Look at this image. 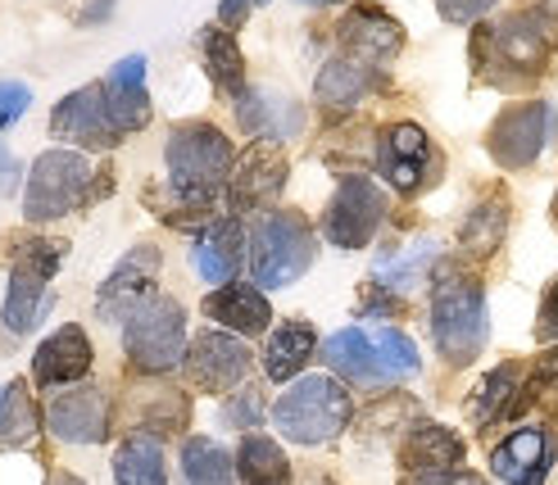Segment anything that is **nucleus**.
I'll list each match as a JSON object with an SVG mask.
<instances>
[{"mask_svg": "<svg viewBox=\"0 0 558 485\" xmlns=\"http://www.w3.org/2000/svg\"><path fill=\"white\" fill-rule=\"evenodd\" d=\"M554 46L558 37L536 10L509 14L505 23H482L472 33V69H477V77L495 82V87H518V82H532L545 73Z\"/></svg>", "mask_w": 558, "mask_h": 485, "instance_id": "1", "label": "nucleus"}, {"mask_svg": "<svg viewBox=\"0 0 558 485\" xmlns=\"http://www.w3.org/2000/svg\"><path fill=\"white\" fill-rule=\"evenodd\" d=\"M163 163H169V191L178 205L191 214H205L228 191L236 155H232V141L214 123H182L169 136Z\"/></svg>", "mask_w": 558, "mask_h": 485, "instance_id": "2", "label": "nucleus"}, {"mask_svg": "<svg viewBox=\"0 0 558 485\" xmlns=\"http://www.w3.org/2000/svg\"><path fill=\"white\" fill-rule=\"evenodd\" d=\"M109 191V173L96 168L82 150L69 146H54L46 155L33 159L27 168V182H23V218L27 222H60L73 209L92 205L96 195Z\"/></svg>", "mask_w": 558, "mask_h": 485, "instance_id": "3", "label": "nucleus"}, {"mask_svg": "<svg viewBox=\"0 0 558 485\" xmlns=\"http://www.w3.org/2000/svg\"><path fill=\"white\" fill-rule=\"evenodd\" d=\"M432 336H436L440 359L454 367H468L486 345V291H482V281L459 264H445L436 272Z\"/></svg>", "mask_w": 558, "mask_h": 485, "instance_id": "4", "label": "nucleus"}, {"mask_svg": "<svg viewBox=\"0 0 558 485\" xmlns=\"http://www.w3.org/2000/svg\"><path fill=\"white\" fill-rule=\"evenodd\" d=\"M69 254V241H54V237H27L14 245V259H10V291L5 304H0V323L14 336L37 331L41 318L50 313V281L60 272Z\"/></svg>", "mask_w": 558, "mask_h": 485, "instance_id": "5", "label": "nucleus"}, {"mask_svg": "<svg viewBox=\"0 0 558 485\" xmlns=\"http://www.w3.org/2000/svg\"><path fill=\"white\" fill-rule=\"evenodd\" d=\"M245 264H250V277H255L259 291L291 287V281L300 272H310V264H314L310 222L300 214H287V209L259 214L255 232H250V245H245Z\"/></svg>", "mask_w": 558, "mask_h": 485, "instance_id": "6", "label": "nucleus"}, {"mask_svg": "<svg viewBox=\"0 0 558 485\" xmlns=\"http://www.w3.org/2000/svg\"><path fill=\"white\" fill-rule=\"evenodd\" d=\"M323 359H327L331 373H341L345 381H359V386L400 381V377L417 373L413 340L400 336V331H390V327H381V331L345 327L323 345Z\"/></svg>", "mask_w": 558, "mask_h": 485, "instance_id": "7", "label": "nucleus"}, {"mask_svg": "<svg viewBox=\"0 0 558 485\" xmlns=\"http://www.w3.org/2000/svg\"><path fill=\"white\" fill-rule=\"evenodd\" d=\"M354 417V404L341 381L331 377H304L272 404L277 432L295 445H327L337 440Z\"/></svg>", "mask_w": 558, "mask_h": 485, "instance_id": "8", "label": "nucleus"}, {"mask_svg": "<svg viewBox=\"0 0 558 485\" xmlns=\"http://www.w3.org/2000/svg\"><path fill=\"white\" fill-rule=\"evenodd\" d=\"M186 313L178 300L169 295H155L123 323V350L132 359L136 373L159 377V373H173V367L186 359Z\"/></svg>", "mask_w": 558, "mask_h": 485, "instance_id": "9", "label": "nucleus"}, {"mask_svg": "<svg viewBox=\"0 0 558 485\" xmlns=\"http://www.w3.org/2000/svg\"><path fill=\"white\" fill-rule=\"evenodd\" d=\"M554 132H558L554 105H545V100L509 105L490 128V155L505 168H526V163L541 159V150L554 141Z\"/></svg>", "mask_w": 558, "mask_h": 485, "instance_id": "10", "label": "nucleus"}, {"mask_svg": "<svg viewBox=\"0 0 558 485\" xmlns=\"http://www.w3.org/2000/svg\"><path fill=\"white\" fill-rule=\"evenodd\" d=\"M282 186H287V150L277 136H268V141H255L245 155H236L222 195H228L232 214H259L282 195Z\"/></svg>", "mask_w": 558, "mask_h": 485, "instance_id": "11", "label": "nucleus"}, {"mask_svg": "<svg viewBox=\"0 0 558 485\" xmlns=\"http://www.w3.org/2000/svg\"><path fill=\"white\" fill-rule=\"evenodd\" d=\"M381 214H386V195L377 191V182L364 178V173H350V178H341L337 195H331L327 218H323V232H327L331 245L359 250V245L373 241Z\"/></svg>", "mask_w": 558, "mask_h": 485, "instance_id": "12", "label": "nucleus"}, {"mask_svg": "<svg viewBox=\"0 0 558 485\" xmlns=\"http://www.w3.org/2000/svg\"><path fill=\"white\" fill-rule=\"evenodd\" d=\"M50 136L64 141L69 150H114L119 146L123 136L114 123H109L100 82L96 87H77L73 96H64L50 109Z\"/></svg>", "mask_w": 558, "mask_h": 485, "instance_id": "13", "label": "nucleus"}, {"mask_svg": "<svg viewBox=\"0 0 558 485\" xmlns=\"http://www.w3.org/2000/svg\"><path fill=\"white\" fill-rule=\"evenodd\" d=\"M155 281H159V250L155 245L128 250L119 268L105 277V287L96 295V313L105 323H128L146 300H155Z\"/></svg>", "mask_w": 558, "mask_h": 485, "instance_id": "14", "label": "nucleus"}, {"mask_svg": "<svg viewBox=\"0 0 558 485\" xmlns=\"http://www.w3.org/2000/svg\"><path fill=\"white\" fill-rule=\"evenodd\" d=\"M186 377L195 390L205 395H222L236 390L250 373V350L228 331H195V340L186 345Z\"/></svg>", "mask_w": 558, "mask_h": 485, "instance_id": "15", "label": "nucleus"}, {"mask_svg": "<svg viewBox=\"0 0 558 485\" xmlns=\"http://www.w3.org/2000/svg\"><path fill=\"white\" fill-rule=\"evenodd\" d=\"M46 426L64 445H100L109 436V399L96 386H69L46 404Z\"/></svg>", "mask_w": 558, "mask_h": 485, "instance_id": "16", "label": "nucleus"}, {"mask_svg": "<svg viewBox=\"0 0 558 485\" xmlns=\"http://www.w3.org/2000/svg\"><path fill=\"white\" fill-rule=\"evenodd\" d=\"M341 54H350V60H359L364 69H381L400 54L404 46V27L396 23V14H386L381 5H354L341 23Z\"/></svg>", "mask_w": 558, "mask_h": 485, "instance_id": "17", "label": "nucleus"}, {"mask_svg": "<svg viewBox=\"0 0 558 485\" xmlns=\"http://www.w3.org/2000/svg\"><path fill=\"white\" fill-rule=\"evenodd\" d=\"M427 168H432V141L417 123H396L377 136V173L396 191L413 195L427 182Z\"/></svg>", "mask_w": 558, "mask_h": 485, "instance_id": "18", "label": "nucleus"}, {"mask_svg": "<svg viewBox=\"0 0 558 485\" xmlns=\"http://www.w3.org/2000/svg\"><path fill=\"white\" fill-rule=\"evenodd\" d=\"M92 340L82 327H60V331H50L37 354H33V386L41 390H60V386H77L82 377L92 373Z\"/></svg>", "mask_w": 558, "mask_h": 485, "instance_id": "19", "label": "nucleus"}, {"mask_svg": "<svg viewBox=\"0 0 558 485\" xmlns=\"http://www.w3.org/2000/svg\"><path fill=\"white\" fill-rule=\"evenodd\" d=\"M109 123L119 128V136H132L150 123V92H146V54H128L100 82Z\"/></svg>", "mask_w": 558, "mask_h": 485, "instance_id": "20", "label": "nucleus"}, {"mask_svg": "<svg viewBox=\"0 0 558 485\" xmlns=\"http://www.w3.org/2000/svg\"><path fill=\"white\" fill-rule=\"evenodd\" d=\"M554 459H558V440L541 432V426H526V432H513L490 453V472L509 485H545Z\"/></svg>", "mask_w": 558, "mask_h": 485, "instance_id": "21", "label": "nucleus"}, {"mask_svg": "<svg viewBox=\"0 0 558 485\" xmlns=\"http://www.w3.org/2000/svg\"><path fill=\"white\" fill-rule=\"evenodd\" d=\"M245 245L250 241H245L236 218L205 222V232L195 237V245H191V264L205 281H214V287H228V281L241 272V264H245Z\"/></svg>", "mask_w": 558, "mask_h": 485, "instance_id": "22", "label": "nucleus"}, {"mask_svg": "<svg viewBox=\"0 0 558 485\" xmlns=\"http://www.w3.org/2000/svg\"><path fill=\"white\" fill-rule=\"evenodd\" d=\"M522 381H526V373L518 363H499L495 373L468 395V422L477 426V432H486L495 422L518 417L522 413Z\"/></svg>", "mask_w": 558, "mask_h": 485, "instance_id": "23", "label": "nucleus"}, {"mask_svg": "<svg viewBox=\"0 0 558 485\" xmlns=\"http://www.w3.org/2000/svg\"><path fill=\"white\" fill-rule=\"evenodd\" d=\"M400 463L413 472V476H436V472H454L463 463V440L454 432H445L436 422H423L413 426L400 445Z\"/></svg>", "mask_w": 558, "mask_h": 485, "instance_id": "24", "label": "nucleus"}, {"mask_svg": "<svg viewBox=\"0 0 558 485\" xmlns=\"http://www.w3.org/2000/svg\"><path fill=\"white\" fill-rule=\"evenodd\" d=\"M205 318H214L218 327H232L241 336H259V331H268L272 308H268V300H264L259 287H241V281H228V287H218L205 300Z\"/></svg>", "mask_w": 558, "mask_h": 485, "instance_id": "25", "label": "nucleus"}, {"mask_svg": "<svg viewBox=\"0 0 558 485\" xmlns=\"http://www.w3.org/2000/svg\"><path fill=\"white\" fill-rule=\"evenodd\" d=\"M505 227H509V195L505 186H490L477 205H472V214L463 218V254H472V259H490L495 245L505 241Z\"/></svg>", "mask_w": 558, "mask_h": 485, "instance_id": "26", "label": "nucleus"}, {"mask_svg": "<svg viewBox=\"0 0 558 485\" xmlns=\"http://www.w3.org/2000/svg\"><path fill=\"white\" fill-rule=\"evenodd\" d=\"M314 350H318V336L310 323H282L268 336V350H264L268 381H291L295 373H304V363L314 359Z\"/></svg>", "mask_w": 558, "mask_h": 485, "instance_id": "27", "label": "nucleus"}, {"mask_svg": "<svg viewBox=\"0 0 558 485\" xmlns=\"http://www.w3.org/2000/svg\"><path fill=\"white\" fill-rule=\"evenodd\" d=\"M114 485H169V468H163L159 436L132 432L114 449Z\"/></svg>", "mask_w": 558, "mask_h": 485, "instance_id": "28", "label": "nucleus"}, {"mask_svg": "<svg viewBox=\"0 0 558 485\" xmlns=\"http://www.w3.org/2000/svg\"><path fill=\"white\" fill-rule=\"evenodd\" d=\"M373 82H377L373 69H364L359 60H350V54H331V60L323 64V73H318L314 96H318L327 109H350V105H359V100L373 92Z\"/></svg>", "mask_w": 558, "mask_h": 485, "instance_id": "29", "label": "nucleus"}, {"mask_svg": "<svg viewBox=\"0 0 558 485\" xmlns=\"http://www.w3.org/2000/svg\"><path fill=\"white\" fill-rule=\"evenodd\" d=\"M436 259H440V245L436 241H404L400 250L377 254L373 277H377V287H386V291H409L417 277L432 272Z\"/></svg>", "mask_w": 558, "mask_h": 485, "instance_id": "30", "label": "nucleus"}, {"mask_svg": "<svg viewBox=\"0 0 558 485\" xmlns=\"http://www.w3.org/2000/svg\"><path fill=\"white\" fill-rule=\"evenodd\" d=\"M201 54H205V73L222 96H241L245 92V60H241V46L228 27H205L201 33Z\"/></svg>", "mask_w": 558, "mask_h": 485, "instance_id": "31", "label": "nucleus"}, {"mask_svg": "<svg viewBox=\"0 0 558 485\" xmlns=\"http://www.w3.org/2000/svg\"><path fill=\"white\" fill-rule=\"evenodd\" d=\"M41 436V413L33 404V390L27 381H5L0 386V445L10 449H27Z\"/></svg>", "mask_w": 558, "mask_h": 485, "instance_id": "32", "label": "nucleus"}, {"mask_svg": "<svg viewBox=\"0 0 558 485\" xmlns=\"http://www.w3.org/2000/svg\"><path fill=\"white\" fill-rule=\"evenodd\" d=\"M236 476L241 485H291V463L268 436H245L236 449Z\"/></svg>", "mask_w": 558, "mask_h": 485, "instance_id": "33", "label": "nucleus"}, {"mask_svg": "<svg viewBox=\"0 0 558 485\" xmlns=\"http://www.w3.org/2000/svg\"><path fill=\"white\" fill-rule=\"evenodd\" d=\"M236 119H241L245 132H255L259 141H268V132H287L277 119L295 123V119H300V109L287 105L282 96H272V92H241V96H236Z\"/></svg>", "mask_w": 558, "mask_h": 485, "instance_id": "34", "label": "nucleus"}, {"mask_svg": "<svg viewBox=\"0 0 558 485\" xmlns=\"http://www.w3.org/2000/svg\"><path fill=\"white\" fill-rule=\"evenodd\" d=\"M182 481L186 485H236L232 481V459L205 436L182 445Z\"/></svg>", "mask_w": 558, "mask_h": 485, "instance_id": "35", "label": "nucleus"}, {"mask_svg": "<svg viewBox=\"0 0 558 485\" xmlns=\"http://www.w3.org/2000/svg\"><path fill=\"white\" fill-rule=\"evenodd\" d=\"M136 422H142L146 436H159V440L173 436V432L186 426V399L178 390H169V386H150L146 399L136 404Z\"/></svg>", "mask_w": 558, "mask_h": 485, "instance_id": "36", "label": "nucleus"}, {"mask_svg": "<svg viewBox=\"0 0 558 485\" xmlns=\"http://www.w3.org/2000/svg\"><path fill=\"white\" fill-rule=\"evenodd\" d=\"M522 409H545L558 417V350H545L522 381Z\"/></svg>", "mask_w": 558, "mask_h": 485, "instance_id": "37", "label": "nucleus"}, {"mask_svg": "<svg viewBox=\"0 0 558 485\" xmlns=\"http://www.w3.org/2000/svg\"><path fill=\"white\" fill-rule=\"evenodd\" d=\"M27 109H33V87L19 77H0V132L14 128Z\"/></svg>", "mask_w": 558, "mask_h": 485, "instance_id": "38", "label": "nucleus"}, {"mask_svg": "<svg viewBox=\"0 0 558 485\" xmlns=\"http://www.w3.org/2000/svg\"><path fill=\"white\" fill-rule=\"evenodd\" d=\"M259 417H264L259 390H241L236 399H228V409H222V422H228V426H255Z\"/></svg>", "mask_w": 558, "mask_h": 485, "instance_id": "39", "label": "nucleus"}, {"mask_svg": "<svg viewBox=\"0 0 558 485\" xmlns=\"http://www.w3.org/2000/svg\"><path fill=\"white\" fill-rule=\"evenodd\" d=\"M436 10L445 23H472V19H486L495 10V0H436Z\"/></svg>", "mask_w": 558, "mask_h": 485, "instance_id": "40", "label": "nucleus"}, {"mask_svg": "<svg viewBox=\"0 0 558 485\" xmlns=\"http://www.w3.org/2000/svg\"><path fill=\"white\" fill-rule=\"evenodd\" d=\"M536 336L545 345H558V277L549 281V291L541 300V318H536Z\"/></svg>", "mask_w": 558, "mask_h": 485, "instance_id": "41", "label": "nucleus"}, {"mask_svg": "<svg viewBox=\"0 0 558 485\" xmlns=\"http://www.w3.org/2000/svg\"><path fill=\"white\" fill-rule=\"evenodd\" d=\"M255 5H264V0H222V5H218V23L232 33V27H241V23H245V14L255 10Z\"/></svg>", "mask_w": 558, "mask_h": 485, "instance_id": "42", "label": "nucleus"}, {"mask_svg": "<svg viewBox=\"0 0 558 485\" xmlns=\"http://www.w3.org/2000/svg\"><path fill=\"white\" fill-rule=\"evenodd\" d=\"M404 485H486V481L472 472H436V476H409Z\"/></svg>", "mask_w": 558, "mask_h": 485, "instance_id": "43", "label": "nucleus"}, {"mask_svg": "<svg viewBox=\"0 0 558 485\" xmlns=\"http://www.w3.org/2000/svg\"><path fill=\"white\" fill-rule=\"evenodd\" d=\"M114 5H119V0H92V5L77 14V23H82V27H100L109 14H114Z\"/></svg>", "mask_w": 558, "mask_h": 485, "instance_id": "44", "label": "nucleus"}, {"mask_svg": "<svg viewBox=\"0 0 558 485\" xmlns=\"http://www.w3.org/2000/svg\"><path fill=\"white\" fill-rule=\"evenodd\" d=\"M14 182H19V159L0 146V191H10Z\"/></svg>", "mask_w": 558, "mask_h": 485, "instance_id": "45", "label": "nucleus"}, {"mask_svg": "<svg viewBox=\"0 0 558 485\" xmlns=\"http://www.w3.org/2000/svg\"><path fill=\"white\" fill-rule=\"evenodd\" d=\"M46 485H82V481H77V476H73V472H54V476H50V481H46Z\"/></svg>", "mask_w": 558, "mask_h": 485, "instance_id": "46", "label": "nucleus"}, {"mask_svg": "<svg viewBox=\"0 0 558 485\" xmlns=\"http://www.w3.org/2000/svg\"><path fill=\"white\" fill-rule=\"evenodd\" d=\"M300 5H337V0H300Z\"/></svg>", "mask_w": 558, "mask_h": 485, "instance_id": "47", "label": "nucleus"}, {"mask_svg": "<svg viewBox=\"0 0 558 485\" xmlns=\"http://www.w3.org/2000/svg\"><path fill=\"white\" fill-rule=\"evenodd\" d=\"M554 222H558V199H554Z\"/></svg>", "mask_w": 558, "mask_h": 485, "instance_id": "48", "label": "nucleus"}]
</instances>
